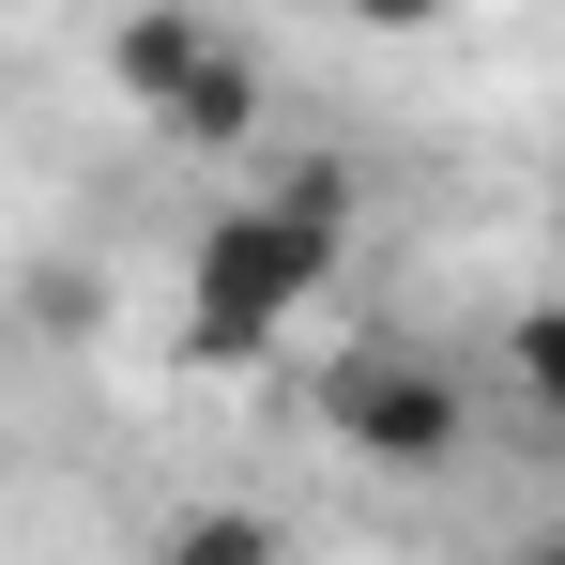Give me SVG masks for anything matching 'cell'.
<instances>
[{
	"label": "cell",
	"instance_id": "3957f363",
	"mask_svg": "<svg viewBox=\"0 0 565 565\" xmlns=\"http://www.w3.org/2000/svg\"><path fill=\"white\" fill-rule=\"evenodd\" d=\"M199 62H214V15L199 0H122L107 15V93L138 107V122H169V93H184Z\"/></svg>",
	"mask_w": 565,
	"mask_h": 565
},
{
	"label": "cell",
	"instance_id": "8992f818",
	"mask_svg": "<svg viewBox=\"0 0 565 565\" xmlns=\"http://www.w3.org/2000/svg\"><path fill=\"white\" fill-rule=\"evenodd\" d=\"M504 382H520V397L565 428V290H535V306L504 321Z\"/></svg>",
	"mask_w": 565,
	"mask_h": 565
},
{
	"label": "cell",
	"instance_id": "7a4b0ae2",
	"mask_svg": "<svg viewBox=\"0 0 565 565\" xmlns=\"http://www.w3.org/2000/svg\"><path fill=\"white\" fill-rule=\"evenodd\" d=\"M321 444L367 459V473H444L473 444V397H459V367L428 337H352L321 367Z\"/></svg>",
	"mask_w": 565,
	"mask_h": 565
},
{
	"label": "cell",
	"instance_id": "5b68a950",
	"mask_svg": "<svg viewBox=\"0 0 565 565\" xmlns=\"http://www.w3.org/2000/svg\"><path fill=\"white\" fill-rule=\"evenodd\" d=\"M153 565H290V535L260 504H184V520L153 535Z\"/></svg>",
	"mask_w": 565,
	"mask_h": 565
},
{
	"label": "cell",
	"instance_id": "6da1fadb",
	"mask_svg": "<svg viewBox=\"0 0 565 565\" xmlns=\"http://www.w3.org/2000/svg\"><path fill=\"white\" fill-rule=\"evenodd\" d=\"M352 230H367L352 153H290L260 199H214V230H199V260H184V367H260L290 321L337 290Z\"/></svg>",
	"mask_w": 565,
	"mask_h": 565
},
{
	"label": "cell",
	"instance_id": "52a82bcc",
	"mask_svg": "<svg viewBox=\"0 0 565 565\" xmlns=\"http://www.w3.org/2000/svg\"><path fill=\"white\" fill-rule=\"evenodd\" d=\"M352 31H382V46H413V31H444V0H337Z\"/></svg>",
	"mask_w": 565,
	"mask_h": 565
},
{
	"label": "cell",
	"instance_id": "ba28073f",
	"mask_svg": "<svg viewBox=\"0 0 565 565\" xmlns=\"http://www.w3.org/2000/svg\"><path fill=\"white\" fill-rule=\"evenodd\" d=\"M504 565H565V520H535V535H520V551H504Z\"/></svg>",
	"mask_w": 565,
	"mask_h": 565
},
{
	"label": "cell",
	"instance_id": "277c9868",
	"mask_svg": "<svg viewBox=\"0 0 565 565\" xmlns=\"http://www.w3.org/2000/svg\"><path fill=\"white\" fill-rule=\"evenodd\" d=\"M245 122H260V46H245V31H214V62L169 93V122H153V138H184V153H230Z\"/></svg>",
	"mask_w": 565,
	"mask_h": 565
}]
</instances>
